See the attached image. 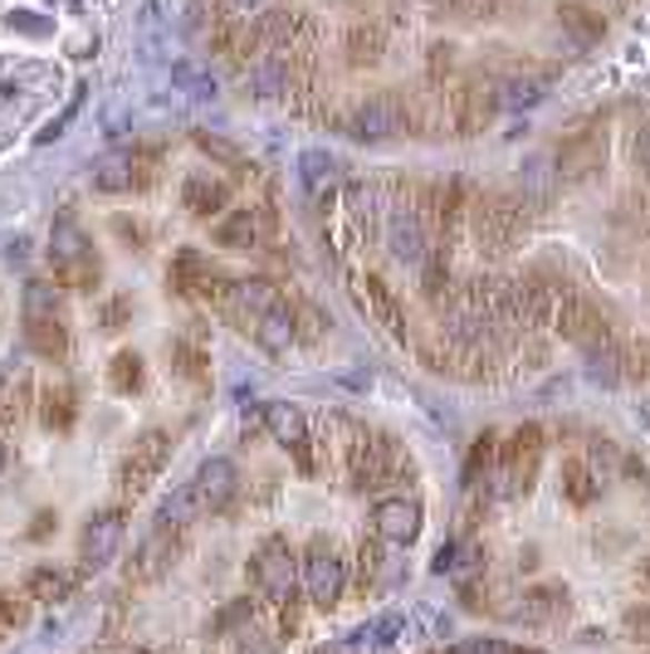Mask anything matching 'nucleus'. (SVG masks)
Here are the masks:
<instances>
[{
  "instance_id": "1",
  "label": "nucleus",
  "mask_w": 650,
  "mask_h": 654,
  "mask_svg": "<svg viewBox=\"0 0 650 654\" xmlns=\"http://www.w3.org/2000/svg\"><path fill=\"white\" fill-rule=\"evenodd\" d=\"M49 264H54V279L64 283V289H93L98 274H103L89 234L79 225H69V220L54 225V234H49Z\"/></svg>"
},
{
  "instance_id": "2",
  "label": "nucleus",
  "mask_w": 650,
  "mask_h": 654,
  "mask_svg": "<svg viewBox=\"0 0 650 654\" xmlns=\"http://www.w3.org/2000/svg\"><path fill=\"white\" fill-rule=\"evenodd\" d=\"M167 454H171L167 430H142V435L132 440V450L122 454V464H118V493L122 499H142V493L157 484V474L167 469Z\"/></svg>"
},
{
  "instance_id": "3",
  "label": "nucleus",
  "mask_w": 650,
  "mask_h": 654,
  "mask_svg": "<svg viewBox=\"0 0 650 654\" xmlns=\"http://www.w3.org/2000/svg\"><path fill=\"white\" fill-rule=\"evenodd\" d=\"M299 586L309 591L313 606H323V611L338 606L342 586H348V562L338 557V547L328 537L309 542V552H303V562H299Z\"/></svg>"
},
{
  "instance_id": "4",
  "label": "nucleus",
  "mask_w": 650,
  "mask_h": 654,
  "mask_svg": "<svg viewBox=\"0 0 650 654\" xmlns=\"http://www.w3.org/2000/svg\"><path fill=\"white\" fill-rule=\"evenodd\" d=\"M254 591H260L264 601H274V606H284L293 601V586H299V557L289 552L284 537H264L260 552H254Z\"/></svg>"
},
{
  "instance_id": "5",
  "label": "nucleus",
  "mask_w": 650,
  "mask_h": 654,
  "mask_svg": "<svg viewBox=\"0 0 650 654\" xmlns=\"http://www.w3.org/2000/svg\"><path fill=\"white\" fill-rule=\"evenodd\" d=\"M538 460H543V430L538 425H523L504 450H499V464H494V484L499 493H529L533 489V474H538Z\"/></svg>"
},
{
  "instance_id": "6",
  "label": "nucleus",
  "mask_w": 650,
  "mask_h": 654,
  "mask_svg": "<svg viewBox=\"0 0 650 654\" xmlns=\"http://www.w3.org/2000/svg\"><path fill=\"white\" fill-rule=\"evenodd\" d=\"M397 469H401V454L387 435H358L348 444V474L358 489H382Z\"/></svg>"
},
{
  "instance_id": "7",
  "label": "nucleus",
  "mask_w": 650,
  "mask_h": 654,
  "mask_svg": "<svg viewBox=\"0 0 650 654\" xmlns=\"http://www.w3.org/2000/svg\"><path fill=\"white\" fill-rule=\"evenodd\" d=\"M342 128H348V138H358V142H387L407 128V113H401L397 98H362Z\"/></svg>"
},
{
  "instance_id": "8",
  "label": "nucleus",
  "mask_w": 650,
  "mask_h": 654,
  "mask_svg": "<svg viewBox=\"0 0 650 654\" xmlns=\"http://www.w3.org/2000/svg\"><path fill=\"white\" fill-rule=\"evenodd\" d=\"M122 547V509H103L83 523V537H79V566L83 572H98L118 557Z\"/></svg>"
},
{
  "instance_id": "9",
  "label": "nucleus",
  "mask_w": 650,
  "mask_h": 654,
  "mask_svg": "<svg viewBox=\"0 0 650 654\" xmlns=\"http://www.w3.org/2000/svg\"><path fill=\"white\" fill-rule=\"evenodd\" d=\"M191 489H196V503H201V513H216V509H226V503L236 499L240 469L230 464L226 454H216V460H206V464L191 474Z\"/></svg>"
},
{
  "instance_id": "10",
  "label": "nucleus",
  "mask_w": 650,
  "mask_h": 654,
  "mask_svg": "<svg viewBox=\"0 0 650 654\" xmlns=\"http://www.w3.org/2000/svg\"><path fill=\"white\" fill-rule=\"evenodd\" d=\"M387 250H391V259H397V264L421 269V259L431 254V244H426V220L401 205V211L387 220Z\"/></svg>"
},
{
  "instance_id": "11",
  "label": "nucleus",
  "mask_w": 650,
  "mask_h": 654,
  "mask_svg": "<svg viewBox=\"0 0 650 654\" xmlns=\"http://www.w3.org/2000/svg\"><path fill=\"white\" fill-rule=\"evenodd\" d=\"M142 181H147V157L142 152H108L103 162H93V191H103V195L138 191Z\"/></svg>"
},
{
  "instance_id": "12",
  "label": "nucleus",
  "mask_w": 650,
  "mask_h": 654,
  "mask_svg": "<svg viewBox=\"0 0 650 654\" xmlns=\"http://www.w3.org/2000/svg\"><path fill=\"white\" fill-rule=\"evenodd\" d=\"M372 523H377V537L382 542L407 547V542L421 537V503L416 499H382L372 509Z\"/></svg>"
},
{
  "instance_id": "13",
  "label": "nucleus",
  "mask_w": 650,
  "mask_h": 654,
  "mask_svg": "<svg viewBox=\"0 0 650 654\" xmlns=\"http://www.w3.org/2000/svg\"><path fill=\"white\" fill-rule=\"evenodd\" d=\"M264 425H269V435L284 444V450L299 454V464H303V469H313V460H309V421H303L299 405H289V401H269V405H264Z\"/></svg>"
},
{
  "instance_id": "14",
  "label": "nucleus",
  "mask_w": 650,
  "mask_h": 654,
  "mask_svg": "<svg viewBox=\"0 0 650 654\" xmlns=\"http://www.w3.org/2000/svg\"><path fill=\"white\" fill-rule=\"evenodd\" d=\"M216 234V244L220 250H254L260 244V234H264V215L254 211V205H240V211H226L211 225Z\"/></svg>"
},
{
  "instance_id": "15",
  "label": "nucleus",
  "mask_w": 650,
  "mask_h": 654,
  "mask_svg": "<svg viewBox=\"0 0 650 654\" xmlns=\"http://www.w3.org/2000/svg\"><path fill=\"white\" fill-rule=\"evenodd\" d=\"M558 332L568 342H578V348H592V342H602L607 332H602V318H597V308L578 299V293H568L558 308Z\"/></svg>"
},
{
  "instance_id": "16",
  "label": "nucleus",
  "mask_w": 650,
  "mask_h": 654,
  "mask_svg": "<svg viewBox=\"0 0 650 654\" xmlns=\"http://www.w3.org/2000/svg\"><path fill=\"white\" fill-rule=\"evenodd\" d=\"M181 205H187L196 220H211L216 211L230 205V187L220 177H211V171H196V177H187V187H181Z\"/></svg>"
},
{
  "instance_id": "17",
  "label": "nucleus",
  "mask_w": 650,
  "mask_h": 654,
  "mask_svg": "<svg viewBox=\"0 0 650 654\" xmlns=\"http://www.w3.org/2000/svg\"><path fill=\"white\" fill-rule=\"evenodd\" d=\"M24 342H30V352L44 356V362H64V356H69L64 313H54V318H24Z\"/></svg>"
},
{
  "instance_id": "18",
  "label": "nucleus",
  "mask_w": 650,
  "mask_h": 654,
  "mask_svg": "<svg viewBox=\"0 0 650 654\" xmlns=\"http://www.w3.org/2000/svg\"><path fill=\"white\" fill-rule=\"evenodd\" d=\"M73 586H79V572H64V566H34L30 576H24V596L30 601H44V606H54V601H69Z\"/></svg>"
},
{
  "instance_id": "19",
  "label": "nucleus",
  "mask_w": 650,
  "mask_h": 654,
  "mask_svg": "<svg viewBox=\"0 0 650 654\" xmlns=\"http://www.w3.org/2000/svg\"><path fill=\"white\" fill-rule=\"evenodd\" d=\"M171 527H157L152 537L138 547V557H132V566H128V582H157V576L167 572V562H171Z\"/></svg>"
},
{
  "instance_id": "20",
  "label": "nucleus",
  "mask_w": 650,
  "mask_h": 654,
  "mask_svg": "<svg viewBox=\"0 0 650 654\" xmlns=\"http://www.w3.org/2000/svg\"><path fill=\"white\" fill-rule=\"evenodd\" d=\"M299 181H303V191H309L313 201H323V195L338 187V162L323 152V147H313V152L299 157Z\"/></svg>"
},
{
  "instance_id": "21",
  "label": "nucleus",
  "mask_w": 650,
  "mask_h": 654,
  "mask_svg": "<svg viewBox=\"0 0 650 654\" xmlns=\"http://www.w3.org/2000/svg\"><path fill=\"white\" fill-rule=\"evenodd\" d=\"M558 24L568 30V40L578 44V49H592L607 34V20L597 16V10H587V6H562L558 10Z\"/></svg>"
},
{
  "instance_id": "22",
  "label": "nucleus",
  "mask_w": 650,
  "mask_h": 654,
  "mask_svg": "<svg viewBox=\"0 0 650 654\" xmlns=\"http://www.w3.org/2000/svg\"><path fill=\"white\" fill-rule=\"evenodd\" d=\"M494 108H499V98L489 93V89H464L456 93V128L460 132H480L489 118H494Z\"/></svg>"
},
{
  "instance_id": "23",
  "label": "nucleus",
  "mask_w": 650,
  "mask_h": 654,
  "mask_svg": "<svg viewBox=\"0 0 650 654\" xmlns=\"http://www.w3.org/2000/svg\"><path fill=\"white\" fill-rule=\"evenodd\" d=\"M40 421H44L49 430H69L73 421H79V401H73L69 386H44V396H40Z\"/></svg>"
},
{
  "instance_id": "24",
  "label": "nucleus",
  "mask_w": 650,
  "mask_h": 654,
  "mask_svg": "<svg viewBox=\"0 0 650 654\" xmlns=\"http://www.w3.org/2000/svg\"><path fill=\"white\" fill-rule=\"evenodd\" d=\"M24 318H54V313H64V293H59V283H49V279H30L24 283Z\"/></svg>"
},
{
  "instance_id": "25",
  "label": "nucleus",
  "mask_w": 650,
  "mask_h": 654,
  "mask_svg": "<svg viewBox=\"0 0 650 654\" xmlns=\"http://www.w3.org/2000/svg\"><path fill=\"white\" fill-rule=\"evenodd\" d=\"M519 181H523V201H548L553 187H558V171H553V162H548L543 152H538V157H529V162L519 167Z\"/></svg>"
},
{
  "instance_id": "26",
  "label": "nucleus",
  "mask_w": 650,
  "mask_h": 654,
  "mask_svg": "<svg viewBox=\"0 0 650 654\" xmlns=\"http://www.w3.org/2000/svg\"><path fill=\"white\" fill-rule=\"evenodd\" d=\"M362 303L372 308V318H377L382 328L401 332V328H397V323H401V308H397V299H391V289H387V283L377 279V274H367V279H362Z\"/></svg>"
},
{
  "instance_id": "27",
  "label": "nucleus",
  "mask_w": 650,
  "mask_h": 654,
  "mask_svg": "<svg viewBox=\"0 0 650 654\" xmlns=\"http://www.w3.org/2000/svg\"><path fill=\"white\" fill-rule=\"evenodd\" d=\"M562 493H568L572 503H592L597 493H602V479H597L582 460H568L562 464Z\"/></svg>"
},
{
  "instance_id": "28",
  "label": "nucleus",
  "mask_w": 650,
  "mask_h": 654,
  "mask_svg": "<svg viewBox=\"0 0 650 654\" xmlns=\"http://www.w3.org/2000/svg\"><path fill=\"white\" fill-rule=\"evenodd\" d=\"M142 356L138 352H118L113 366H108V386L118 391V396H132V391H142Z\"/></svg>"
},
{
  "instance_id": "29",
  "label": "nucleus",
  "mask_w": 650,
  "mask_h": 654,
  "mask_svg": "<svg viewBox=\"0 0 650 654\" xmlns=\"http://www.w3.org/2000/svg\"><path fill=\"white\" fill-rule=\"evenodd\" d=\"M250 89L260 93V98L289 93V69H284V64H274V59H264V64H254V69H250Z\"/></svg>"
},
{
  "instance_id": "30",
  "label": "nucleus",
  "mask_w": 650,
  "mask_h": 654,
  "mask_svg": "<svg viewBox=\"0 0 650 654\" xmlns=\"http://www.w3.org/2000/svg\"><path fill=\"white\" fill-rule=\"evenodd\" d=\"M543 89L548 83L538 79V73H513V79L504 83V103L509 108H533V103H543Z\"/></svg>"
},
{
  "instance_id": "31",
  "label": "nucleus",
  "mask_w": 650,
  "mask_h": 654,
  "mask_svg": "<svg viewBox=\"0 0 650 654\" xmlns=\"http://www.w3.org/2000/svg\"><path fill=\"white\" fill-rule=\"evenodd\" d=\"M289 318H293V342H318L328 328L313 303H289Z\"/></svg>"
},
{
  "instance_id": "32",
  "label": "nucleus",
  "mask_w": 650,
  "mask_h": 654,
  "mask_svg": "<svg viewBox=\"0 0 650 654\" xmlns=\"http://www.w3.org/2000/svg\"><path fill=\"white\" fill-rule=\"evenodd\" d=\"M391 635H401V621L397 615H382V621L362 625V631L352 635V650H382V645H391Z\"/></svg>"
},
{
  "instance_id": "33",
  "label": "nucleus",
  "mask_w": 650,
  "mask_h": 654,
  "mask_svg": "<svg viewBox=\"0 0 650 654\" xmlns=\"http://www.w3.org/2000/svg\"><path fill=\"white\" fill-rule=\"evenodd\" d=\"M24 386H30L24 372H10L6 381H0V415H6V421H20L24 415Z\"/></svg>"
},
{
  "instance_id": "34",
  "label": "nucleus",
  "mask_w": 650,
  "mask_h": 654,
  "mask_svg": "<svg viewBox=\"0 0 650 654\" xmlns=\"http://www.w3.org/2000/svg\"><path fill=\"white\" fill-rule=\"evenodd\" d=\"M562 601H568V596H562L558 586L533 591V596H529V606H523V621H553V615L562 611Z\"/></svg>"
},
{
  "instance_id": "35",
  "label": "nucleus",
  "mask_w": 650,
  "mask_h": 654,
  "mask_svg": "<svg viewBox=\"0 0 650 654\" xmlns=\"http://www.w3.org/2000/svg\"><path fill=\"white\" fill-rule=\"evenodd\" d=\"M348 49H352V59H358V64H372L377 49H382V34H377V30H352Z\"/></svg>"
},
{
  "instance_id": "36",
  "label": "nucleus",
  "mask_w": 650,
  "mask_h": 654,
  "mask_svg": "<svg viewBox=\"0 0 650 654\" xmlns=\"http://www.w3.org/2000/svg\"><path fill=\"white\" fill-rule=\"evenodd\" d=\"M83 93H89V89H73V98H69V108H64V113H59V118H49V122H44L40 142H54V138H64V128H69V122H73V113H79Z\"/></svg>"
},
{
  "instance_id": "37",
  "label": "nucleus",
  "mask_w": 650,
  "mask_h": 654,
  "mask_svg": "<svg viewBox=\"0 0 650 654\" xmlns=\"http://www.w3.org/2000/svg\"><path fill=\"white\" fill-rule=\"evenodd\" d=\"M358 586L367 591V586H377V572H382V552L372 547V542H362V552H358Z\"/></svg>"
},
{
  "instance_id": "38",
  "label": "nucleus",
  "mask_w": 650,
  "mask_h": 654,
  "mask_svg": "<svg viewBox=\"0 0 650 654\" xmlns=\"http://www.w3.org/2000/svg\"><path fill=\"white\" fill-rule=\"evenodd\" d=\"M171 356H177V362H181V366H177V372H181V376H191V381H196V376H201V362H206V356H201V352H196V348H191V342H177V348H171Z\"/></svg>"
},
{
  "instance_id": "39",
  "label": "nucleus",
  "mask_w": 650,
  "mask_h": 654,
  "mask_svg": "<svg viewBox=\"0 0 650 654\" xmlns=\"http://www.w3.org/2000/svg\"><path fill=\"white\" fill-rule=\"evenodd\" d=\"M177 83H187V89H191L196 98H211V93H216V83H211V79H201V73H196L191 64H177Z\"/></svg>"
},
{
  "instance_id": "40",
  "label": "nucleus",
  "mask_w": 650,
  "mask_h": 654,
  "mask_svg": "<svg viewBox=\"0 0 650 654\" xmlns=\"http://www.w3.org/2000/svg\"><path fill=\"white\" fill-rule=\"evenodd\" d=\"M456 654H513L504 640H464V645Z\"/></svg>"
},
{
  "instance_id": "41",
  "label": "nucleus",
  "mask_w": 650,
  "mask_h": 654,
  "mask_svg": "<svg viewBox=\"0 0 650 654\" xmlns=\"http://www.w3.org/2000/svg\"><path fill=\"white\" fill-rule=\"evenodd\" d=\"M122 318H128V299H113V303L103 308V323H108V332H118Z\"/></svg>"
},
{
  "instance_id": "42",
  "label": "nucleus",
  "mask_w": 650,
  "mask_h": 654,
  "mask_svg": "<svg viewBox=\"0 0 650 654\" xmlns=\"http://www.w3.org/2000/svg\"><path fill=\"white\" fill-rule=\"evenodd\" d=\"M230 10H236V16H260V10L269 6V0H226Z\"/></svg>"
},
{
  "instance_id": "43",
  "label": "nucleus",
  "mask_w": 650,
  "mask_h": 654,
  "mask_svg": "<svg viewBox=\"0 0 650 654\" xmlns=\"http://www.w3.org/2000/svg\"><path fill=\"white\" fill-rule=\"evenodd\" d=\"M636 157H641V167L650 171V132H646V142H641V147H636Z\"/></svg>"
},
{
  "instance_id": "44",
  "label": "nucleus",
  "mask_w": 650,
  "mask_h": 654,
  "mask_svg": "<svg viewBox=\"0 0 650 654\" xmlns=\"http://www.w3.org/2000/svg\"><path fill=\"white\" fill-rule=\"evenodd\" d=\"M122 654H152V650H138V645H132V650H122Z\"/></svg>"
},
{
  "instance_id": "45",
  "label": "nucleus",
  "mask_w": 650,
  "mask_h": 654,
  "mask_svg": "<svg viewBox=\"0 0 650 654\" xmlns=\"http://www.w3.org/2000/svg\"><path fill=\"white\" fill-rule=\"evenodd\" d=\"M0 469H6V450H0Z\"/></svg>"
},
{
  "instance_id": "46",
  "label": "nucleus",
  "mask_w": 650,
  "mask_h": 654,
  "mask_svg": "<svg viewBox=\"0 0 650 654\" xmlns=\"http://www.w3.org/2000/svg\"><path fill=\"white\" fill-rule=\"evenodd\" d=\"M646 582H650V566H646Z\"/></svg>"
}]
</instances>
